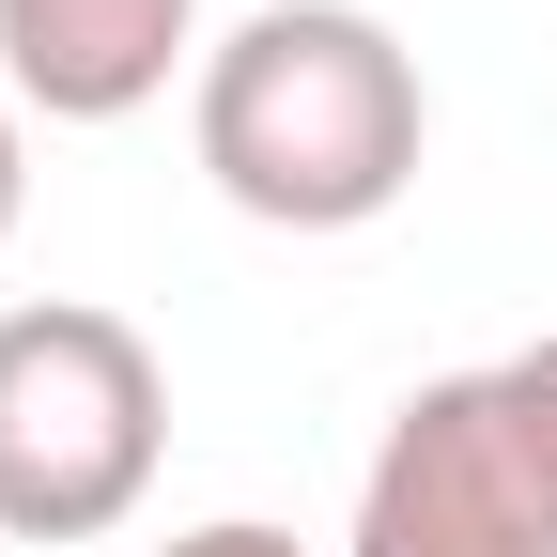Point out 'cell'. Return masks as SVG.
<instances>
[{
	"label": "cell",
	"instance_id": "2",
	"mask_svg": "<svg viewBox=\"0 0 557 557\" xmlns=\"http://www.w3.org/2000/svg\"><path fill=\"white\" fill-rule=\"evenodd\" d=\"M171 465V372L109 295L0 310V542H109Z\"/></svg>",
	"mask_w": 557,
	"mask_h": 557
},
{
	"label": "cell",
	"instance_id": "5",
	"mask_svg": "<svg viewBox=\"0 0 557 557\" xmlns=\"http://www.w3.org/2000/svg\"><path fill=\"white\" fill-rule=\"evenodd\" d=\"M156 557H310V542L263 527V511H218V527H186V542H156Z\"/></svg>",
	"mask_w": 557,
	"mask_h": 557
},
{
	"label": "cell",
	"instance_id": "4",
	"mask_svg": "<svg viewBox=\"0 0 557 557\" xmlns=\"http://www.w3.org/2000/svg\"><path fill=\"white\" fill-rule=\"evenodd\" d=\"M171 62L201 78V0H0V94L47 124H139Z\"/></svg>",
	"mask_w": 557,
	"mask_h": 557
},
{
	"label": "cell",
	"instance_id": "3",
	"mask_svg": "<svg viewBox=\"0 0 557 557\" xmlns=\"http://www.w3.org/2000/svg\"><path fill=\"white\" fill-rule=\"evenodd\" d=\"M357 557H557V341L403 387L357 465Z\"/></svg>",
	"mask_w": 557,
	"mask_h": 557
},
{
	"label": "cell",
	"instance_id": "1",
	"mask_svg": "<svg viewBox=\"0 0 557 557\" xmlns=\"http://www.w3.org/2000/svg\"><path fill=\"white\" fill-rule=\"evenodd\" d=\"M186 139L201 186L263 233H372L387 201L434 156V94H418V47L372 0H263L201 47L186 78Z\"/></svg>",
	"mask_w": 557,
	"mask_h": 557
},
{
	"label": "cell",
	"instance_id": "6",
	"mask_svg": "<svg viewBox=\"0 0 557 557\" xmlns=\"http://www.w3.org/2000/svg\"><path fill=\"white\" fill-rule=\"evenodd\" d=\"M16 201H32V109L0 94V248H16Z\"/></svg>",
	"mask_w": 557,
	"mask_h": 557
}]
</instances>
